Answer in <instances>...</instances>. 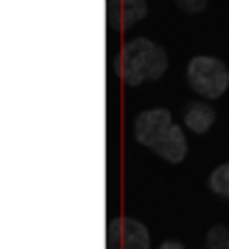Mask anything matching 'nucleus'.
<instances>
[{
  "mask_svg": "<svg viewBox=\"0 0 229 249\" xmlns=\"http://www.w3.org/2000/svg\"><path fill=\"white\" fill-rule=\"evenodd\" d=\"M158 249H185V244L177 242V239H165V242L158 244Z\"/></svg>",
  "mask_w": 229,
  "mask_h": 249,
  "instance_id": "9d476101",
  "label": "nucleus"
},
{
  "mask_svg": "<svg viewBox=\"0 0 229 249\" xmlns=\"http://www.w3.org/2000/svg\"><path fill=\"white\" fill-rule=\"evenodd\" d=\"M185 77H187V84L197 96L202 99H219L227 87H229V69L222 59L217 57H207V54H197L187 62V69H185Z\"/></svg>",
  "mask_w": 229,
  "mask_h": 249,
  "instance_id": "7ed1b4c3",
  "label": "nucleus"
},
{
  "mask_svg": "<svg viewBox=\"0 0 229 249\" xmlns=\"http://www.w3.org/2000/svg\"><path fill=\"white\" fill-rule=\"evenodd\" d=\"M133 138L141 146L158 153L163 160L177 165L187 156L185 131L173 121L168 109H145L133 121Z\"/></svg>",
  "mask_w": 229,
  "mask_h": 249,
  "instance_id": "f257e3e1",
  "label": "nucleus"
},
{
  "mask_svg": "<svg viewBox=\"0 0 229 249\" xmlns=\"http://www.w3.org/2000/svg\"><path fill=\"white\" fill-rule=\"evenodd\" d=\"M173 3H175L177 10H182L187 15H197V13H202L207 8L210 0H173Z\"/></svg>",
  "mask_w": 229,
  "mask_h": 249,
  "instance_id": "1a4fd4ad",
  "label": "nucleus"
},
{
  "mask_svg": "<svg viewBox=\"0 0 229 249\" xmlns=\"http://www.w3.org/2000/svg\"><path fill=\"white\" fill-rule=\"evenodd\" d=\"M182 121L193 133H207L217 121V111L210 101H190L182 109Z\"/></svg>",
  "mask_w": 229,
  "mask_h": 249,
  "instance_id": "423d86ee",
  "label": "nucleus"
},
{
  "mask_svg": "<svg viewBox=\"0 0 229 249\" xmlns=\"http://www.w3.org/2000/svg\"><path fill=\"white\" fill-rule=\"evenodd\" d=\"M119 77L128 87L156 82L168 72V52L148 37H131L119 52Z\"/></svg>",
  "mask_w": 229,
  "mask_h": 249,
  "instance_id": "f03ea898",
  "label": "nucleus"
},
{
  "mask_svg": "<svg viewBox=\"0 0 229 249\" xmlns=\"http://www.w3.org/2000/svg\"><path fill=\"white\" fill-rule=\"evenodd\" d=\"M202 249H229V230L224 225H212L205 234Z\"/></svg>",
  "mask_w": 229,
  "mask_h": 249,
  "instance_id": "6e6552de",
  "label": "nucleus"
},
{
  "mask_svg": "<svg viewBox=\"0 0 229 249\" xmlns=\"http://www.w3.org/2000/svg\"><path fill=\"white\" fill-rule=\"evenodd\" d=\"M106 244L108 249H150V232L136 217H111Z\"/></svg>",
  "mask_w": 229,
  "mask_h": 249,
  "instance_id": "20e7f679",
  "label": "nucleus"
},
{
  "mask_svg": "<svg viewBox=\"0 0 229 249\" xmlns=\"http://www.w3.org/2000/svg\"><path fill=\"white\" fill-rule=\"evenodd\" d=\"M207 188H210L214 195L229 200V160L222 163V165H217V168L210 173V178H207Z\"/></svg>",
  "mask_w": 229,
  "mask_h": 249,
  "instance_id": "0eeeda50",
  "label": "nucleus"
},
{
  "mask_svg": "<svg viewBox=\"0 0 229 249\" xmlns=\"http://www.w3.org/2000/svg\"><path fill=\"white\" fill-rule=\"evenodd\" d=\"M108 30H128L136 22H143L148 18V3L145 0H108L106 5Z\"/></svg>",
  "mask_w": 229,
  "mask_h": 249,
  "instance_id": "39448f33",
  "label": "nucleus"
}]
</instances>
